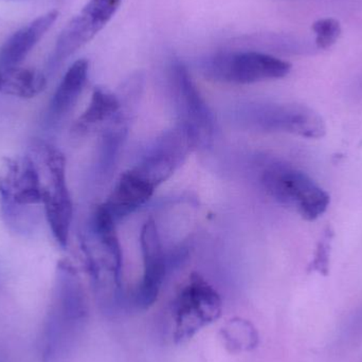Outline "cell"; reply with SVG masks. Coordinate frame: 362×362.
Wrapping results in <instances>:
<instances>
[{
    "instance_id": "6",
    "label": "cell",
    "mask_w": 362,
    "mask_h": 362,
    "mask_svg": "<svg viewBox=\"0 0 362 362\" xmlns=\"http://www.w3.org/2000/svg\"><path fill=\"white\" fill-rule=\"evenodd\" d=\"M242 115L249 125L265 132H284L314 139L323 137L327 129L322 118L305 106L257 104Z\"/></svg>"
},
{
    "instance_id": "7",
    "label": "cell",
    "mask_w": 362,
    "mask_h": 362,
    "mask_svg": "<svg viewBox=\"0 0 362 362\" xmlns=\"http://www.w3.org/2000/svg\"><path fill=\"white\" fill-rule=\"evenodd\" d=\"M192 146L189 134L180 125L156 139L133 170L157 187L178 169Z\"/></svg>"
},
{
    "instance_id": "8",
    "label": "cell",
    "mask_w": 362,
    "mask_h": 362,
    "mask_svg": "<svg viewBox=\"0 0 362 362\" xmlns=\"http://www.w3.org/2000/svg\"><path fill=\"white\" fill-rule=\"evenodd\" d=\"M122 0H89L80 14L64 28L55 46V59L63 61L90 42L112 18Z\"/></svg>"
},
{
    "instance_id": "18",
    "label": "cell",
    "mask_w": 362,
    "mask_h": 362,
    "mask_svg": "<svg viewBox=\"0 0 362 362\" xmlns=\"http://www.w3.org/2000/svg\"><path fill=\"white\" fill-rule=\"evenodd\" d=\"M332 238H333V232L327 229L317 246L314 259L310 265V272H316L323 276L329 274Z\"/></svg>"
},
{
    "instance_id": "10",
    "label": "cell",
    "mask_w": 362,
    "mask_h": 362,
    "mask_svg": "<svg viewBox=\"0 0 362 362\" xmlns=\"http://www.w3.org/2000/svg\"><path fill=\"white\" fill-rule=\"evenodd\" d=\"M155 189L156 187L152 183L129 169L120 176L103 206L118 221L144 206Z\"/></svg>"
},
{
    "instance_id": "2",
    "label": "cell",
    "mask_w": 362,
    "mask_h": 362,
    "mask_svg": "<svg viewBox=\"0 0 362 362\" xmlns=\"http://www.w3.org/2000/svg\"><path fill=\"white\" fill-rule=\"evenodd\" d=\"M262 185L270 197L296 209L306 221H315L329 208L331 198L310 176L299 170L276 163L262 175Z\"/></svg>"
},
{
    "instance_id": "5",
    "label": "cell",
    "mask_w": 362,
    "mask_h": 362,
    "mask_svg": "<svg viewBox=\"0 0 362 362\" xmlns=\"http://www.w3.org/2000/svg\"><path fill=\"white\" fill-rule=\"evenodd\" d=\"M171 76L181 118L180 127L189 134L195 148L210 146L214 137L215 122L208 104L181 62L172 64Z\"/></svg>"
},
{
    "instance_id": "14",
    "label": "cell",
    "mask_w": 362,
    "mask_h": 362,
    "mask_svg": "<svg viewBox=\"0 0 362 362\" xmlns=\"http://www.w3.org/2000/svg\"><path fill=\"white\" fill-rule=\"evenodd\" d=\"M1 70V91L8 95L21 99H32L40 95L46 87V78L37 70L18 66Z\"/></svg>"
},
{
    "instance_id": "15",
    "label": "cell",
    "mask_w": 362,
    "mask_h": 362,
    "mask_svg": "<svg viewBox=\"0 0 362 362\" xmlns=\"http://www.w3.org/2000/svg\"><path fill=\"white\" fill-rule=\"evenodd\" d=\"M120 106V101L114 93L95 88L91 95L90 103L76 122V129L86 131L98 123L112 120L119 114Z\"/></svg>"
},
{
    "instance_id": "3",
    "label": "cell",
    "mask_w": 362,
    "mask_h": 362,
    "mask_svg": "<svg viewBox=\"0 0 362 362\" xmlns=\"http://www.w3.org/2000/svg\"><path fill=\"white\" fill-rule=\"evenodd\" d=\"M223 301L216 289L199 274H192L172 305L173 338L176 344L191 339L198 332L216 321Z\"/></svg>"
},
{
    "instance_id": "12",
    "label": "cell",
    "mask_w": 362,
    "mask_h": 362,
    "mask_svg": "<svg viewBox=\"0 0 362 362\" xmlns=\"http://www.w3.org/2000/svg\"><path fill=\"white\" fill-rule=\"evenodd\" d=\"M89 63L87 59L74 62L57 86L50 103V112L55 118H62L74 108L86 85Z\"/></svg>"
},
{
    "instance_id": "4",
    "label": "cell",
    "mask_w": 362,
    "mask_h": 362,
    "mask_svg": "<svg viewBox=\"0 0 362 362\" xmlns=\"http://www.w3.org/2000/svg\"><path fill=\"white\" fill-rule=\"evenodd\" d=\"M206 78L231 84H255L285 78L291 65L272 55L257 51L219 52L206 57L202 64Z\"/></svg>"
},
{
    "instance_id": "13",
    "label": "cell",
    "mask_w": 362,
    "mask_h": 362,
    "mask_svg": "<svg viewBox=\"0 0 362 362\" xmlns=\"http://www.w3.org/2000/svg\"><path fill=\"white\" fill-rule=\"evenodd\" d=\"M116 219L101 204L93 215V226L95 235L105 250L110 272L119 284L122 285L123 255L116 230Z\"/></svg>"
},
{
    "instance_id": "1",
    "label": "cell",
    "mask_w": 362,
    "mask_h": 362,
    "mask_svg": "<svg viewBox=\"0 0 362 362\" xmlns=\"http://www.w3.org/2000/svg\"><path fill=\"white\" fill-rule=\"evenodd\" d=\"M87 321L88 303L80 278L71 264L61 262L40 338V354L44 361L65 359L84 333Z\"/></svg>"
},
{
    "instance_id": "16",
    "label": "cell",
    "mask_w": 362,
    "mask_h": 362,
    "mask_svg": "<svg viewBox=\"0 0 362 362\" xmlns=\"http://www.w3.org/2000/svg\"><path fill=\"white\" fill-rule=\"evenodd\" d=\"M223 346L229 352H250L259 346V332L246 319H230L221 329Z\"/></svg>"
},
{
    "instance_id": "11",
    "label": "cell",
    "mask_w": 362,
    "mask_h": 362,
    "mask_svg": "<svg viewBox=\"0 0 362 362\" xmlns=\"http://www.w3.org/2000/svg\"><path fill=\"white\" fill-rule=\"evenodd\" d=\"M57 16V11H51L15 32L0 48V68L17 67L38 40L52 27Z\"/></svg>"
},
{
    "instance_id": "17",
    "label": "cell",
    "mask_w": 362,
    "mask_h": 362,
    "mask_svg": "<svg viewBox=\"0 0 362 362\" xmlns=\"http://www.w3.org/2000/svg\"><path fill=\"white\" fill-rule=\"evenodd\" d=\"M316 33V44L319 49L331 48L341 34V25L337 19H319L313 25Z\"/></svg>"
},
{
    "instance_id": "9",
    "label": "cell",
    "mask_w": 362,
    "mask_h": 362,
    "mask_svg": "<svg viewBox=\"0 0 362 362\" xmlns=\"http://www.w3.org/2000/svg\"><path fill=\"white\" fill-rule=\"evenodd\" d=\"M144 276L133 298L137 310H148L158 299L168 274V263L161 245L158 228L153 219L144 223L140 235Z\"/></svg>"
}]
</instances>
